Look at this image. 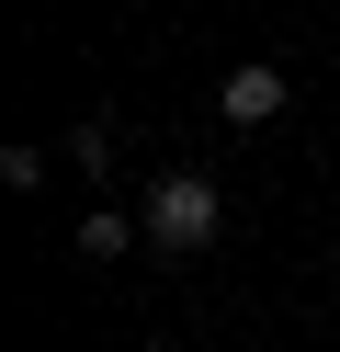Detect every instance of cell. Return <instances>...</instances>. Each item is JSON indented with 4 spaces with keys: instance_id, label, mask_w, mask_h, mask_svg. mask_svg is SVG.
<instances>
[{
    "instance_id": "cell-1",
    "label": "cell",
    "mask_w": 340,
    "mask_h": 352,
    "mask_svg": "<svg viewBox=\"0 0 340 352\" xmlns=\"http://www.w3.org/2000/svg\"><path fill=\"white\" fill-rule=\"evenodd\" d=\"M136 216H148V250H159V261H193V250H216L227 193L204 182V170H159V182L136 193Z\"/></svg>"
},
{
    "instance_id": "cell-4",
    "label": "cell",
    "mask_w": 340,
    "mask_h": 352,
    "mask_svg": "<svg viewBox=\"0 0 340 352\" xmlns=\"http://www.w3.org/2000/svg\"><path fill=\"white\" fill-rule=\"evenodd\" d=\"M68 170H80V182H102V170H113V125H102V114L68 125Z\"/></svg>"
},
{
    "instance_id": "cell-3",
    "label": "cell",
    "mask_w": 340,
    "mask_h": 352,
    "mask_svg": "<svg viewBox=\"0 0 340 352\" xmlns=\"http://www.w3.org/2000/svg\"><path fill=\"white\" fill-rule=\"evenodd\" d=\"M136 239H148V216H125V205H91L80 216V261H125Z\"/></svg>"
},
{
    "instance_id": "cell-2",
    "label": "cell",
    "mask_w": 340,
    "mask_h": 352,
    "mask_svg": "<svg viewBox=\"0 0 340 352\" xmlns=\"http://www.w3.org/2000/svg\"><path fill=\"white\" fill-rule=\"evenodd\" d=\"M284 102H295V80L272 69V57H238V69L216 80V125H238V137H249V125H272Z\"/></svg>"
},
{
    "instance_id": "cell-5",
    "label": "cell",
    "mask_w": 340,
    "mask_h": 352,
    "mask_svg": "<svg viewBox=\"0 0 340 352\" xmlns=\"http://www.w3.org/2000/svg\"><path fill=\"white\" fill-rule=\"evenodd\" d=\"M0 193H45V148H23V137L0 148Z\"/></svg>"
}]
</instances>
